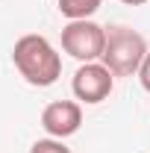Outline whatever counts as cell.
<instances>
[{
    "instance_id": "obj_1",
    "label": "cell",
    "mask_w": 150,
    "mask_h": 153,
    "mask_svg": "<svg viewBox=\"0 0 150 153\" xmlns=\"http://www.w3.org/2000/svg\"><path fill=\"white\" fill-rule=\"evenodd\" d=\"M12 62L18 68V74L36 85V88H47L62 76V56L50 44V38L38 36V33H27L15 41L12 47Z\"/></svg>"
},
{
    "instance_id": "obj_2",
    "label": "cell",
    "mask_w": 150,
    "mask_h": 153,
    "mask_svg": "<svg viewBox=\"0 0 150 153\" xmlns=\"http://www.w3.org/2000/svg\"><path fill=\"white\" fill-rule=\"evenodd\" d=\"M147 41L138 30H132L127 24H115L106 27V47H103V56L100 62L112 71L115 76H132L138 74L141 62L147 56Z\"/></svg>"
},
{
    "instance_id": "obj_3",
    "label": "cell",
    "mask_w": 150,
    "mask_h": 153,
    "mask_svg": "<svg viewBox=\"0 0 150 153\" xmlns=\"http://www.w3.org/2000/svg\"><path fill=\"white\" fill-rule=\"evenodd\" d=\"M106 47V27L94 24L91 18L85 21H68L62 30V50L74 56L79 65L82 62H100Z\"/></svg>"
},
{
    "instance_id": "obj_4",
    "label": "cell",
    "mask_w": 150,
    "mask_h": 153,
    "mask_svg": "<svg viewBox=\"0 0 150 153\" xmlns=\"http://www.w3.org/2000/svg\"><path fill=\"white\" fill-rule=\"evenodd\" d=\"M115 88V74L103 65V62H82L76 68L74 79H71V91L79 103H103L106 97L112 94Z\"/></svg>"
},
{
    "instance_id": "obj_5",
    "label": "cell",
    "mask_w": 150,
    "mask_h": 153,
    "mask_svg": "<svg viewBox=\"0 0 150 153\" xmlns=\"http://www.w3.org/2000/svg\"><path fill=\"white\" fill-rule=\"evenodd\" d=\"M41 127L50 138H68L82 127V106L76 100H53L41 112Z\"/></svg>"
},
{
    "instance_id": "obj_6",
    "label": "cell",
    "mask_w": 150,
    "mask_h": 153,
    "mask_svg": "<svg viewBox=\"0 0 150 153\" xmlns=\"http://www.w3.org/2000/svg\"><path fill=\"white\" fill-rule=\"evenodd\" d=\"M103 6V0H59V12L68 21H85Z\"/></svg>"
},
{
    "instance_id": "obj_7",
    "label": "cell",
    "mask_w": 150,
    "mask_h": 153,
    "mask_svg": "<svg viewBox=\"0 0 150 153\" xmlns=\"http://www.w3.org/2000/svg\"><path fill=\"white\" fill-rule=\"evenodd\" d=\"M30 153H71V147L62 141V138H38L36 144L30 147Z\"/></svg>"
},
{
    "instance_id": "obj_8",
    "label": "cell",
    "mask_w": 150,
    "mask_h": 153,
    "mask_svg": "<svg viewBox=\"0 0 150 153\" xmlns=\"http://www.w3.org/2000/svg\"><path fill=\"white\" fill-rule=\"evenodd\" d=\"M138 82H141V88H144V91H150V53L144 56L141 68H138Z\"/></svg>"
},
{
    "instance_id": "obj_9",
    "label": "cell",
    "mask_w": 150,
    "mask_h": 153,
    "mask_svg": "<svg viewBox=\"0 0 150 153\" xmlns=\"http://www.w3.org/2000/svg\"><path fill=\"white\" fill-rule=\"evenodd\" d=\"M121 3H127V6H144V3H150V0H121Z\"/></svg>"
}]
</instances>
